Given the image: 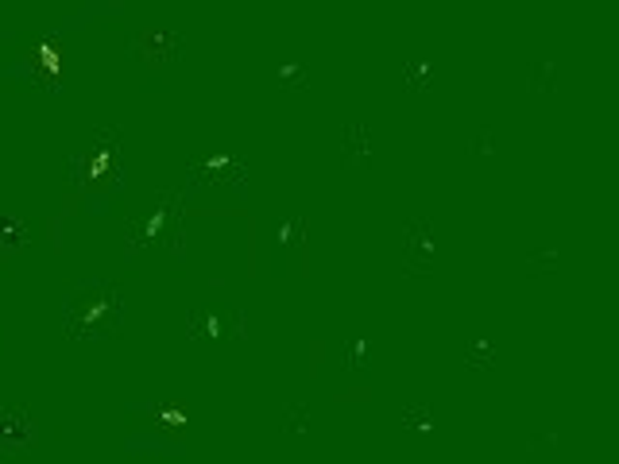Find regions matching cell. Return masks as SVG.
I'll list each match as a JSON object with an SVG mask.
<instances>
[{
	"mask_svg": "<svg viewBox=\"0 0 619 464\" xmlns=\"http://www.w3.org/2000/svg\"><path fill=\"white\" fill-rule=\"evenodd\" d=\"M182 213H186L182 194H167V198L155 205L151 213L140 217L136 236H132L136 248H151V244H167V248H175L178 240H182Z\"/></svg>",
	"mask_w": 619,
	"mask_h": 464,
	"instance_id": "obj_1",
	"label": "cell"
},
{
	"mask_svg": "<svg viewBox=\"0 0 619 464\" xmlns=\"http://www.w3.org/2000/svg\"><path fill=\"white\" fill-rule=\"evenodd\" d=\"M117 314H120V294L113 287H97V290H89L86 298L74 302V310H70V329H74V337H93L101 325L117 321Z\"/></svg>",
	"mask_w": 619,
	"mask_h": 464,
	"instance_id": "obj_2",
	"label": "cell"
},
{
	"mask_svg": "<svg viewBox=\"0 0 619 464\" xmlns=\"http://www.w3.org/2000/svg\"><path fill=\"white\" fill-rule=\"evenodd\" d=\"M117 155H120L117 132H113V128H105V132L93 140V147L82 155V163H78V182H82V186H93V182L109 178L113 167H117Z\"/></svg>",
	"mask_w": 619,
	"mask_h": 464,
	"instance_id": "obj_3",
	"label": "cell"
},
{
	"mask_svg": "<svg viewBox=\"0 0 619 464\" xmlns=\"http://www.w3.org/2000/svg\"><path fill=\"white\" fill-rule=\"evenodd\" d=\"M407 263L414 271H430L434 267V232L422 217H414L407 229Z\"/></svg>",
	"mask_w": 619,
	"mask_h": 464,
	"instance_id": "obj_4",
	"label": "cell"
},
{
	"mask_svg": "<svg viewBox=\"0 0 619 464\" xmlns=\"http://www.w3.org/2000/svg\"><path fill=\"white\" fill-rule=\"evenodd\" d=\"M178 35H171V31H144L140 35V58L144 62H151V66H167L171 58L178 55Z\"/></svg>",
	"mask_w": 619,
	"mask_h": 464,
	"instance_id": "obj_5",
	"label": "cell"
},
{
	"mask_svg": "<svg viewBox=\"0 0 619 464\" xmlns=\"http://www.w3.org/2000/svg\"><path fill=\"white\" fill-rule=\"evenodd\" d=\"M194 174H198V178H217V182H221V178H225V174H229V178H240V174H244V167H240V163H236L233 155H209V159H202V163H198V167H194Z\"/></svg>",
	"mask_w": 619,
	"mask_h": 464,
	"instance_id": "obj_6",
	"label": "cell"
},
{
	"mask_svg": "<svg viewBox=\"0 0 619 464\" xmlns=\"http://www.w3.org/2000/svg\"><path fill=\"white\" fill-rule=\"evenodd\" d=\"M31 422L20 414V410H0V437L4 441H16V445H24V441H31Z\"/></svg>",
	"mask_w": 619,
	"mask_h": 464,
	"instance_id": "obj_7",
	"label": "cell"
},
{
	"mask_svg": "<svg viewBox=\"0 0 619 464\" xmlns=\"http://www.w3.org/2000/svg\"><path fill=\"white\" fill-rule=\"evenodd\" d=\"M368 155H372L368 132H364V124H353L349 136H345V159H349V163H360V159H368Z\"/></svg>",
	"mask_w": 619,
	"mask_h": 464,
	"instance_id": "obj_8",
	"label": "cell"
},
{
	"mask_svg": "<svg viewBox=\"0 0 619 464\" xmlns=\"http://www.w3.org/2000/svg\"><path fill=\"white\" fill-rule=\"evenodd\" d=\"M35 66H39V70H43V74H47V78L55 82V78H59V74H62V58H59V51H55L51 43H39V47H35Z\"/></svg>",
	"mask_w": 619,
	"mask_h": 464,
	"instance_id": "obj_9",
	"label": "cell"
},
{
	"mask_svg": "<svg viewBox=\"0 0 619 464\" xmlns=\"http://www.w3.org/2000/svg\"><path fill=\"white\" fill-rule=\"evenodd\" d=\"M0 244L4 248H20L24 244V221L20 217H4L0 221Z\"/></svg>",
	"mask_w": 619,
	"mask_h": 464,
	"instance_id": "obj_10",
	"label": "cell"
},
{
	"mask_svg": "<svg viewBox=\"0 0 619 464\" xmlns=\"http://www.w3.org/2000/svg\"><path fill=\"white\" fill-rule=\"evenodd\" d=\"M198 333H206V337H213V341H217V337H221V333H225V325H221V318H217V314H213V310H209L206 318L198 321Z\"/></svg>",
	"mask_w": 619,
	"mask_h": 464,
	"instance_id": "obj_11",
	"label": "cell"
},
{
	"mask_svg": "<svg viewBox=\"0 0 619 464\" xmlns=\"http://www.w3.org/2000/svg\"><path fill=\"white\" fill-rule=\"evenodd\" d=\"M407 78H411L414 86H422V82H426V66H422V62H414L411 70H407Z\"/></svg>",
	"mask_w": 619,
	"mask_h": 464,
	"instance_id": "obj_12",
	"label": "cell"
},
{
	"mask_svg": "<svg viewBox=\"0 0 619 464\" xmlns=\"http://www.w3.org/2000/svg\"><path fill=\"white\" fill-rule=\"evenodd\" d=\"M472 360H476V364H488V360H492V348L476 345V348H472Z\"/></svg>",
	"mask_w": 619,
	"mask_h": 464,
	"instance_id": "obj_13",
	"label": "cell"
},
{
	"mask_svg": "<svg viewBox=\"0 0 619 464\" xmlns=\"http://www.w3.org/2000/svg\"><path fill=\"white\" fill-rule=\"evenodd\" d=\"M159 418H163V422H175V426L186 422V414H182V410H159Z\"/></svg>",
	"mask_w": 619,
	"mask_h": 464,
	"instance_id": "obj_14",
	"label": "cell"
},
{
	"mask_svg": "<svg viewBox=\"0 0 619 464\" xmlns=\"http://www.w3.org/2000/svg\"><path fill=\"white\" fill-rule=\"evenodd\" d=\"M411 426H414V430H430V418H426L422 410H414V414H411Z\"/></svg>",
	"mask_w": 619,
	"mask_h": 464,
	"instance_id": "obj_15",
	"label": "cell"
}]
</instances>
